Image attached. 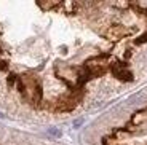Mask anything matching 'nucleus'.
<instances>
[{"mask_svg": "<svg viewBox=\"0 0 147 145\" xmlns=\"http://www.w3.org/2000/svg\"><path fill=\"white\" fill-rule=\"evenodd\" d=\"M114 73L117 75V78H121V80H126V81H129L133 78V75L128 72V70H118L117 67L114 69Z\"/></svg>", "mask_w": 147, "mask_h": 145, "instance_id": "1", "label": "nucleus"}, {"mask_svg": "<svg viewBox=\"0 0 147 145\" xmlns=\"http://www.w3.org/2000/svg\"><path fill=\"white\" fill-rule=\"evenodd\" d=\"M50 132H51L53 136H58V137L61 136V131H56V129H50Z\"/></svg>", "mask_w": 147, "mask_h": 145, "instance_id": "2", "label": "nucleus"}, {"mask_svg": "<svg viewBox=\"0 0 147 145\" xmlns=\"http://www.w3.org/2000/svg\"><path fill=\"white\" fill-rule=\"evenodd\" d=\"M82 123H83V120H77V121H75V123H74V126H75V128H78V126H80Z\"/></svg>", "mask_w": 147, "mask_h": 145, "instance_id": "3", "label": "nucleus"}, {"mask_svg": "<svg viewBox=\"0 0 147 145\" xmlns=\"http://www.w3.org/2000/svg\"><path fill=\"white\" fill-rule=\"evenodd\" d=\"M0 118H3V115H2V113H0Z\"/></svg>", "mask_w": 147, "mask_h": 145, "instance_id": "4", "label": "nucleus"}]
</instances>
